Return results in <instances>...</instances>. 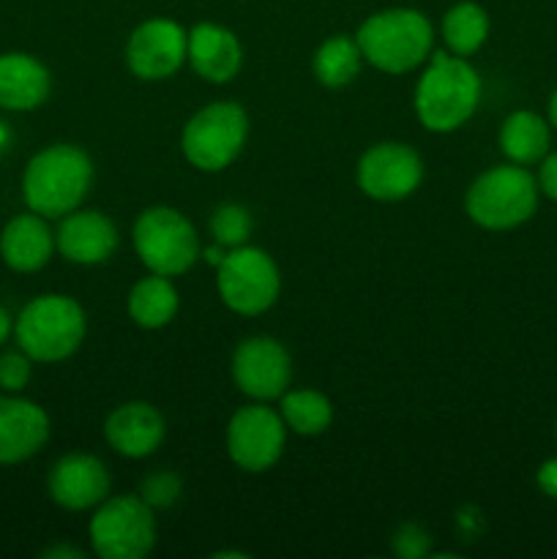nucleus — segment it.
I'll use <instances>...</instances> for the list:
<instances>
[{"mask_svg":"<svg viewBox=\"0 0 557 559\" xmlns=\"http://www.w3.org/2000/svg\"><path fill=\"white\" fill-rule=\"evenodd\" d=\"M93 186V162L82 147L58 142L27 162L22 175V197L33 213L63 218L82 205Z\"/></svg>","mask_w":557,"mask_h":559,"instance_id":"1","label":"nucleus"},{"mask_svg":"<svg viewBox=\"0 0 557 559\" xmlns=\"http://www.w3.org/2000/svg\"><path fill=\"white\" fill-rule=\"evenodd\" d=\"M481 104V76L467 58L435 52L415 85L413 107L420 126L435 134H448L467 123Z\"/></svg>","mask_w":557,"mask_h":559,"instance_id":"2","label":"nucleus"},{"mask_svg":"<svg viewBox=\"0 0 557 559\" xmlns=\"http://www.w3.org/2000/svg\"><path fill=\"white\" fill-rule=\"evenodd\" d=\"M366 63L386 74H407L426 63L435 44V31L426 14L418 9H382L375 11L355 33Z\"/></svg>","mask_w":557,"mask_h":559,"instance_id":"3","label":"nucleus"},{"mask_svg":"<svg viewBox=\"0 0 557 559\" xmlns=\"http://www.w3.org/2000/svg\"><path fill=\"white\" fill-rule=\"evenodd\" d=\"M538 180L522 164H497L470 183L464 211L478 227L491 233L522 227L538 211Z\"/></svg>","mask_w":557,"mask_h":559,"instance_id":"4","label":"nucleus"},{"mask_svg":"<svg viewBox=\"0 0 557 559\" xmlns=\"http://www.w3.org/2000/svg\"><path fill=\"white\" fill-rule=\"evenodd\" d=\"M85 309L69 295H38L14 322V336L22 353L38 364H60L85 342Z\"/></svg>","mask_w":557,"mask_h":559,"instance_id":"5","label":"nucleus"},{"mask_svg":"<svg viewBox=\"0 0 557 559\" xmlns=\"http://www.w3.org/2000/svg\"><path fill=\"white\" fill-rule=\"evenodd\" d=\"M249 140V115L235 102H213L191 115L180 134L186 162L200 173H222Z\"/></svg>","mask_w":557,"mask_h":559,"instance_id":"6","label":"nucleus"},{"mask_svg":"<svg viewBox=\"0 0 557 559\" xmlns=\"http://www.w3.org/2000/svg\"><path fill=\"white\" fill-rule=\"evenodd\" d=\"M134 251L142 265L158 276H180L200 257V238L189 218L167 205L147 207L131 229Z\"/></svg>","mask_w":557,"mask_h":559,"instance_id":"7","label":"nucleus"},{"mask_svg":"<svg viewBox=\"0 0 557 559\" xmlns=\"http://www.w3.org/2000/svg\"><path fill=\"white\" fill-rule=\"evenodd\" d=\"M87 533L102 559H142L156 546V519L140 495L107 497L96 506Z\"/></svg>","mask_w":557,"mask_h":559,"instance_id":"8","label":"nucleus"},{"mask_svg":"<svg viewBox=\"0 0 557 559\" xmlns=\"http://www.w3.org/2000/svg\"><path fill=\"white\" fill-rule=\"evenodd\" d=\"M216 289L229 311L244 317L265 314L282 293V273L273 257L257 246L229 249L216 267Z\"/></svg>","mask_w":557,"mask_h":559,"instance_id":"9","label":"nucleus"},{"mask_svg":"<svg viewBox=\"0 0 557 559\" xmlns=\"http://www.w3.org/2000/svg\"><path fill=\"white\" fill-rule=\"evenodd\" d=\"M287 426L265 402L240 407L227 424V453L244 473H265L282 459Z\"/></svg>","mask_w":557,"mask_h":559,"instance_id":"10","label":"nucleus"},{"mask_svg":"<svg viewBox=\"0 0 557 559\" xmlns=\"http://www.w3.org/2000/svg\"><path fill=\"white\" fill-rule=\"evenodd\" d=\"M358 189L377 202H399L415 194L424 180V162L404 142H377L358 158Z\"/></svg>","mask_w":557,"mask_h":559,"instance_id":"11","label":"nucleus"},{"mask_svg":"<svg viewBox=\"0 0 557 559\" xmlns=\"http://www.w3.org/2000/svg\"><path fill=\"white\" fill-rule=\"evenodd\" d=\"M186 52L189 31L167 16H153L131 31L126 44V66L140 80H169L186 63Z\"/></svg>","mask_w":557,"mask_h":559,"instance_id":"12","label":"nucleus"},{"mask_svg":"<svg viewBox=\"0 0 557 559\" xmlns=\"http://www.w3.org/2000/svg\"><path fill=\"white\" fill-rule=\"evenodd\" d=\"M233 380L254 402H273L289 391L293 360L271 336H249L233 353Z\"/></svg>","mask_w":557,"mask_h":559,"instance_id":"13","label":"nucleus"},{"mask_svg":"<svg viewBox=\"0 0 557 559\" xmlns=\"http://www.w3.org/2000/svg\"><path fill=\"white\" fill-rule=\"evenodd\" d=\"M49 497L66 511H91L109 495V473L91 453H69L49 469Z\"/></svg>","mask_w":557,"mask_h":559,"instance_id":"14","label":"nucleus"},{"mask_svg":"<svg viewBox=\"0 0 557 559\" xmlns=\"http://www.w3.org/2000/svg\"><path fill=\"white\" fill-rule=\"evenodd\" d=\"M55 246L60 254L76 265H102L118 251L120 233L109 216L98 211H71L60 218L55 233Z\"/></svg>","mask_w":557,"mask_h":559,"instance_id":"15","label":"nucleus"},{"mask_svg":"<svg viewBox=\"0 0 557 559\" xmlns=\"http://www.w3.org/2000/svg\"><path fill=\"white\" fill-rule=\"evenodd\" d=\"M49 440V415L31 399L0 396V464H22Z\"/></svg>","mask_w":557,"mask_h":559,"instance_id":"16","label":"nucleus"},{"mask_svg":"<svg viewBox=\"0 0 557 559\" xmlns=\"http://www.w3.org/2000/svg\"><path fill=\"white\" fill-rule=\"evenodd\" d=\"M104 437L109 448L126 459H145L158 451L167 437L164 415L147 402H126L104 420Z\"/></svg>","mask_w":557,"mask_h":559,"instance_id":"17","label":"nucleus"},{"mask_svg":"<svg viewBox=\"0 0 557 559\" xmlns=\"http://www.w3.org/2000/svg\"><path fill=\"white\" fill-rule=\"evenodd\" d=\"M186 60L197 76L213 85H224L238 76L244 66V47L229 27L216 25V22H197L189 31Z\"/></svg>","mask_w":557,"mask_h":559,"instance_id":"18","label":"nucleus"},{"mask_svg":"<svg viewBox=\"0 0 557 559\" xmlns=\"http://www.w3.org/2000/svg\"><path fill=\"white\" fill-rule=\"evenodd\" d=\"M55 249L58 246L47 218L33 211L14 216L0 233V257L16 273L42 271L52 260Z\"/></svg>","mask_w":557,"mask_h":559,"instance_id":"19","label":"nucleus"},{"mask_svg":"<svg viewBox=\"0 0 557 559\" xmlns=\"http://www.w3.org/2000/svg\"><path fill=\"white\" fill-rule=\"evenodd\" d=\"M52 91L49 69L27 52L0 55V107L27 112L42 107Z\"/></svg>","mask_w":557,"mask_h":559,"instance_id":"20","label":"nucleus"},{"mask_svg":"<svg viewBox=\"0 0 557 559\" xmlns=\"http://www.w3.org/2000/svg\"><path fill=\"white\" fill-rule=\"evenodd\" d=\"M497 142H500V151L508 162L530 167V164H541V158L549 153L552 126L538 112L517 109L502 120Z\"/></svg>","mask_w":557,"mask_h":559,"instance_id":"21","label":"nucleus"},{"mask_svg":"<svg viewBox=\"0 0 557 559\" xmlns=\"http://www.w3.org/2000/svg\"><path fill=\"white\" fill-rule=\"evenodd\" d=\"M178 289H175L173 278L158 276V273H151V276L140 278V282L131 287L129 300V317L145 331H158V328L169 325L178 314Z\"/></svg>","mask_w":557,"mask_h":559,"instance_id":"22","label":"nucleus"},{"mask_svg":"<svg viewBox=\"0 0 557 559\" xmlns=\"http://www.w3.org/2000/svg\"><path fill=\"white\" fill-rule=\"evenodd\" d=\"M489 27V14H486L484 5L462 0V3L451 5L442 16V41H446L448 52L470 58L486 44Z\"/></svg>","mask_w":557,"mask_h":559,"instance_id":"23","label":"nucleus"},{"mask_svg":"<svg viewBox=\"0 0 557 559\" xmlns=\"http://www.w3.org/2000/svg\"><path fill=\"white\" fill-rule=\"evenodd\" d=\"M278 415H282L287 431L300 437H317L331 429L333 424V404L325 393L311 391V388H298L287 391L278 399Z\"/></svg>","mask_w":557,"mask_h":559,"instance_id":"24","label":"nucleus"},{"mask_svg":"<svg viewBox=\"0 0 557 559\" xmlns=\"http://www.w3.org/2000/svg\"><path fill=\"white\" fill-rule=\"evenodd\" d=\"M360 66H364V52H360L358 41L342 36V33L322 41L311 60L317 82L325 87H347L360 74Z\"/></svg>","mask_w":557,"mask_h":559,"instance_id":"25","label":"nucleus"},{"mask_svg":"<svg viewBox=\"0 0 557 559\" xmlns=\"http://www.w3.org/2000/svg\"><path fill=\"white\" fill-rule=\"evenodd\" d=\"M251 229H254V218H251L249 207L238 205V202H224L213 211L211 216V235L218 246L224 249H238L246 246Z\"/></svg>","mask_w":557,"mask_h":559,"instance_id":"26","label":"nucleus"},{"mask_svg":"<svg viewBox=\"0 0 557 559\" xmlns=\"http://www.w3.org/2000/svg\"><path fill=\"white\" fill-rule=\"evenodd\" d=\"M137 495L147 502V506L156 511V508H173L175 502L183 495V480L178 473H169V469H158V473L147 475L140 484Z\"/></svg>","mask_w":557,"mask_h":559,"instance_id":"27","label":"nucleus"},{"mask_svg":"<svg viewBox=\"0 0 557 559\" xmlns=\"http://www.w3.org/2000/svg\"><path fill=\"white\" fill-rule=\"evenodd\" d=\"M393 551L402 559H420L431 551V535L426 533L420 524L404 522L402 527L393 533Z\"/></svg>","mask_w":557,"mask_h":559,"instance_id":"28","label":"nucleus"},{"mask_svg":"<svg viewBox=\"0 0 557 559\" xmlns=\"http://www.w3.org/2000/svg\"><path fill=\"white\" fill-rule=\"evenodd\" d=\"M31 364L33 358H27L25 353H5L0 355V388L5 393H20L25 391L27 382H31Z\"/></svg>","mask_w":557,"mask_h":559,"instance_id":"29","label":"nucleus"},{"mask_svg":"<svg viewBox=\"0 0 557 559\" xmlns=\"http://www.w3.org/2000/svg\"><path fill=\"white\" fill-rule=\"evenodd\" d=\"M535 180H538L541 194L549 197L552 202H557V151L546 153V156L541 158V167H538V175H535Z\"/></svg>","mask_w":557,"mask_h":559,"instance_id":"30","label":"nucleus"},{"mask_svg":"<svg viewBox=\"0 0 557 559\" xmlns=\"http://www.w3.org/2000/svg\"><path fill=\"white\" fill-rule=\"evenodd\" d=\"M535 484H538V489L544 491L549 500H557V456L546 459V462L541 464L538 473H535Z\"/></svg>","mask_w":557,"mask_h":559,"instance_id":"31","label":"nucleus"},{"mask_svg":"<svg viewBox=\"0 0 557 559\" xmlns=\"http://www.w3.org/2000/svg\"><path fill=\"white\" fill-rule=\"evenodd\" d=\"M42 557L47 559H58V557H69V559H82L85 555H82L80 549H71V546H52V549L44 551Z\"/></svg>","mask_w":557,"mask_h":559,"instance_id":"32","label":"nucleus"},{"mask_svg":"<svg viewBox=\"0 0 557 559\" xmlns=\"http://www.w3.org/2000/svg\"><path fill=\"white\" fill-rule=\"evenodd\" d=\"M11 331H14V322H11L9 311H5L3 306H0V347H3L5 338L11 336Z\"/></svg>","mask_w":557,"mask_h":559,"instance_id":"33","label":"nucleus"},{"mask_svg":"<svg viewBox=\"0 0 557 559\" xmlns=\"http://www.w3.org/2000/svg\"><path fill=\"white\" fill-rule=\"evenodd\" d=\"M227 251L229 249H224V246H208V249H205V262H211V265H222V260H224V257H227Z\"/></svg>","mask_w":557,"mask_h":559,"instance_id":"34","label":"nucleus"},{"mask_svg":"<svg viewBox=\"0 0 557 559\" xmlns=\"http://www.w3.org/2000/svg\"><path fill=\"white\" fill-rule=\"evenodd\" d=\"M546 120H549L552 129H557V91L549 96V104H546Z\"/></svg>","mask_w":557,"mask_h":559,"instance_id":"35","label":"nucleus"},{"mask_svg":"<svg viewBox=\"0 0 557 559\" xmlns=\"http://www.w3.org/2000/svg\"><path fill=\"white\" fill-rule=\"evenodd\" d=\"M9 140H11L9 126H3V120H0V153H3L5 147H9Z\"/></svg>","mask_w":557,"mask_h":559,"instance_id":"36","label":"nucleus"},{"mask_svg":"<svg viewBox=\"0 0 557 559\" xmlns=\"http://www.w3.org/2000/svg\"><path fill=\"white\" fill-rule=\"evenodd\" d=\"M555 435H557V429H555Z\"/></svg>","mask_w":557,"mask_h":559,"instance_id":"37","label":"nucleus"}]
</instances>
